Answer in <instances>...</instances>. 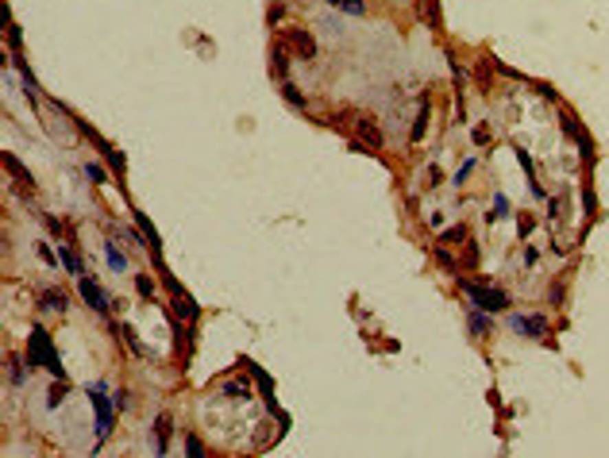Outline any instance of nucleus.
I'll return each instance as SVG.
<instances>
[{
	"mask_svg": "<svg viewBox=\"0 0 609 458\" xmlns=\"http://www.w3.org/2000/svg\"><path fill=\"white\" fill-rule=\"evenodd\" d=\"M27 362H35V366H47L54 378H66V370H62V362H58V354L50 351V339H47V332L43 328H35L31 332V347H27Z\"/></svg>",
	"mask_w": 609,
	"mask_h": 458,
	"instance_id": "nucleus-1",
	"label": "nucleus"
},
{
	"mask_svg": "<svg viewBox=\"0 0 609 458\" xmlns=\"http://www.w3.org/2000/svg\"><path fill=\"white\" fill-rule=\"evenodd\" d=\"M463 289L471 293L474 308H490V312H498V308H509V297L498 289H486V285H474V282H463Z\"/></svg>",
	"mask_w": 609,
	"mask_h": 458,
	"instance_id": "nucleus-2",
	"label": "nucleus"
},
{
	"mask_svg": "<svg viewBox=\"0 0 609 458\" xmlns=\"http://www.w3.org/2000/svg\"><path fill=\"white\" fill-rule=\"evenodd\" d=\"M78 293H81V297H85V304H89V308H97V312H104V316L112 312V301H109V293L100 289V285L93 282L89 273H81V277H78Z\"/></svg>",
	"mask_w": 609,
	"mask_h": 458,
	"instance_id": "nucleus-3",
	"label": "nucleus"
},
{
	"mask_svg": "<svg viewBox=\"0 0 609 458\" xmlns=\"http://www.w3.org/2000/svg\"><path fill=\"white\" fill-rule=\"evenodd\" d=\"M89 397H93V404H97V439H109V431H112V400L104 397L100 385H93Z\"/></svg>",
	"mask_w": 609,
	"mask_h": 458,
	"instance_id": "nucleus-4",
	"label": "nucleus"
},
{
	"mask_svg": "<svg viewBox=\"0 0 609 458\" xmlns=\"http://www.w3.org/2000/svg\"><path fill=\"white\" fill-rule=\"evenodd\" d=\"M355 131H359V139L366 143V150H382V146H386L382 131H378V124H374L370 116H359V119H355Z\"/></svg>",
	"mask_w": 609,
	"mask_h": 458,
	"instance_id": "nucleus-5",
	"label": "nucleus"
},
{
	"mask_svg": "<svg viewBox=\"0 0 609 458\" xmlns=\"http://www.w3.org/2000/svg\"><path fill=\"white\" fill-rule=\"evenodd\" d=\"M289 47L301 54V58H316V43H313V35L309 31H301V27H289Z\"/></svg>",
	"mask_w": 609,
	"mask_h": 458,
	"instance_id": "nucleus-6",
	"label": "nucleus"
},
{
	"mask_svg": "<svg viewBox=\"0 0 609 458\" xmlns=\"http://www.w3.org/2000/svg\"><path fill=\"white\" fill-rule=\"evenodd\" d=\"M166 285H170V293H174V304H177V312H181V320H197V304L181 293V285H177L174 277H166Z\"/></svg>",
	"mask_w": 609,
	"mask_h": 458,
	"instance_id": "nucleus-7",
	"label": "nucleus"
},
{
	"mask_svg": "<svg viewBox=\"0 0 609 458\" xmlns=\"http://www.w3.org/2000/svg\"><path fill=\"white\" fill-rule=\"evenodd\" d=\"M513 328H517V332H524V335H544L548 332V320H544V316H513Z\"/></svg>",
	"mask_w": 609,
	"mask_h": 458,
	"instance_id": "nucleus-8",
	"label": "nucleus"
},
{
	"mask_svg": "<svg viewBox=\"0 0 609 458\" xmlns=\"http://www.w3.org/2000/svg\"><path fill=\"white\" fill-rule=\"evenodd\" d=\"M4 166H8L12 174L20 177V185L27 189V193H31V189H35V185H31V174H27V170H23V166H20V162H16V158H12V154H4Z\"/></svg>",
	"mask_w": 609,
	"mask_h": 458,
	"instance_id": "nucleus-9",
	"label": "nucleus"
},
{
	"mask_svg": "<svg viewBox=\"0 0 609 458\" xmlns=\"http://www.w3.org/2000/svg\"><path fill=\"white\" fill-rule=\"evenodd\" d=\"M274 78H289V54H285V47H274Z\"/></svg>",
	"mask_w": 609,
	"mask_h": 458,
	"instance_id": "nucleus-10",
	"label": "nucleus"
},
{
	"mask_svg": "<svg viewBox=\"0 0 609 458\" xmlns=\"http://www.w3.org/2000/svg\"><path fill=\"white\" fill-rule=\"evenodd\" d=\"M155 435H158V450H166V447H170V416H158Z\"/></svg>",
	"mask_w": 609,
	"mask_h": 458,
	"instance_id": "nucleus-11",
	"label": "nucleus"
},
{
	"mask_svg": "<svg viewBox=\"0 0 609 458\" xmlns=\"http://www.w3.org/2000/svg\"><path fill=\"white\" fill-rule=\"evenodd\" d=\"M324 4H332V8H344V12H351V16H363V12H366L363 0H324Z\"/></svg>",
	"mask_w": 609,
	"mask_h": 458,
	"instance_id": "nucleus-12",
	"label": "nucleus"
},
{
	"mask_svg": "<svg viewBox=\"0 0 609 458\" xmlns=\"http://www.w3.org/2000/svg\"><path fill=\"white\" fill-rule=\"evenodd\" d=\"M62 262L69 266V273H74V277H81V273H85V270H81V258L69 251V247H62Z\"/></svg>",
	"mask_w": 609,
	"mask_h": 458,
	"instance_id": "nucleus-13",
	"label": "nucleus"
},
{
	"mask_svg": "<svg viewBox=\"0 0 609 458\" xmlns=\"http://www.w3.org/2000/svg\"><path fill=\"white\" fill-rule=\"evenodd\" d=\"M43 308H47V312H62V308H66V297H62V293H47V297H43Z\"/></svg>",
	"mask_w": 609,
	"mask_h": 458,
	"instance_id": "nucleus-14",
	"label": "nucleus"
},
{
	"mask_svg": "<svg viewBox=\"0 0 609 458\" xmlns=\"http://www.w3.org/2000/svg\"><path fill=\"white\" fill-rule=\"evenodd\" d=\"M109 266L112 270H128V258H124V251L116 243H109Z\"/></svg>",
	"mask_w": 609,
	"mask_h": 458,
	"instance_id": "nucleus-15",
	"label": "nucleus"
},
{
	"mask_svg": "<svg viewBox=\"0 0 609 458\" xmlns=\"http://www.w3.org/2000/svg\"><path fill=\"white\" fill-rule=\"evenodd\" d=\"M471 332H474V335L490 332V320H486V316H482V312H474V316H471Z\"/></svg>",
	"mask_w": 609,
	"mask_h": 458,
	"instance_id": "nucleus-16",
	"label": "nucleus"
},
{
	"mask_svg": "<svg viewBox=\"0 0 609 458\" xmlns=\"http://www.w3.org/2000/svg\"><path fill=\"white\" fill-rule=\"evenodd\" d=\"M282 93H285V100H289V104H301V108H304V97L297 93V85H289V81H285V89H282Z\"/></svg>",
	"mask_w": 609,
	"mask_h": 458,
	"instance_id": "nucleus-17",
	"label": "nucleus"
},
{
	"mask_svg": "<svg viewBox=\"0 0 609 458\" xmlns=\"http://www.w3.org/2000/svg\"><path fill=\"white\" fill-rule=\"evenodd\" d=\"M135 289L143 293V297H151V293H155V282H151L147 273H143V277H135Z\"/></svg>",
	"mask_w": 609,
	"mask_h": 458,
	"instance_id": "nucleus-18",
	"label": "nucleus"
},
{
	"mask_svg": "<svg viewBox=\"0 0 609 458\" xmlns=\"http://www.w3.org/2000/svg\"><path fill=\"white\" fill-rule=\"evenodd\" d=\"M186 450H189V455H197V458L205 455V447H201V439H193V435L186 439Z\"/></svg>",
	"mask_w": 609,
	"mask_h": 458,
	"instance_id": "nucleus-19",
	"label": "nucleus"
},
{
	"mask_svg": "<svg viewBox=\"0 0 609 458\" xmlns=\"http://www.w3.org/2000/svg\"><path fill=\"white\" fill-rule=\"evenodd\" d=\"M124 339H128V347L135 354H143V347H139V339H135V332H131V328H124Z\"/></svg>",
	"mask_w": 609,
	"mask_h": 458,
	"instance_id": "nucleus-20",
	"label": "nucleus"
}]
</instances>
